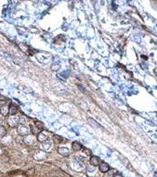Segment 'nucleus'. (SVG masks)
<instances>
[{
  "mask_svg": "<svg viewBox=\"0 0 157 177\" xmlns=\"http://www.w3.org/2000/svg\"><path fill=\"white\" fill-rule=\"evenodd\" d=\"M18 132L20 135H29V133L31 132L30 127L24 124H20L18 126Z\"/></svg>",
  "mask_w": 157,
  "mask_h": 177,
  "instance_id": "1",
  "label": "nucleus"
},
{
  "mask_svg": "<svg viewBox=\"0 0 157 177\" xmlns=\"http://www.w3.org/2000/svg\"><path fill=\"white\" fill-rule=\"evenodd\" d=\"M8 123L11 127H15V126L19 125V123H20V117H16V116H11L8 119Z\"/></svg>",
  "mask_w": 157,
  "mask_h": 177,
  "instance_id": "2",
  "label": "nucleus"
},
{
  "mask_svg": "<svg viewBox=\"0 0 157 177\" xmlns=\"http://www.w3.org/2000/svg\"><path fill=\"white\" fill-rule=\"evenodd\" d=\"M89 162H90V165H91V166L96 167V166H99L101 161H100V159L98 156H92L89 159Z\"/></svg>",
  "mask_w": 157,
  "mask_h": 177,
  "instance_id": "3",
  "label": "nucleus"
},
{
  "mask_svg": "<svg viewBox=\"0 0 157 177\" xmlns=\"http://www.w3.org/2000/svg\"><path fill=\"white\" fill-rule=\"evenodd\" d=\"M35 136L34 135H26V137L24 138V140H23V142L25 143L26 144H29V145H31V144H35Z\"/></svg>",
  "mask_w": 157,
  "mask_h": 177,
  "instance_id": "4",
  "label": "nucleus"
},
{
  "mask_svg": "<svg viewBox=\"0 0 157 177\" xmlns=\"http://www.w3.org/2000/svg\"><path fill=\"white\" fill-rule=\"evenodd\" d=\"M99 169H100V171H101V173H106L107 171H110V166H109L106 162H103V161H102V162H100V165H99Z\"/></svg>",
  "mask_w": 157,
  "mask_h": 177,
  "instance_id": "5",
  "label": "nucleus"
},
{
  "mask_svg": "<svg viewBox=\"0 0 157 177\" xmlns=\"http://www.w3.org/2000/svg\"><path fill=\"white\" fill-rule=\"evenodd\" d=\"M18 106H17L15 103H11L9 105V114L10 116H15L17 113H18Z\"/></svg>",
  "mask_w": 157,
  "mask_h": 177,
  "instance_id": "6",
  "label": "nucleus"
},
{
  "mask_svg": "<svg viewBox=\"0 0 157 177\" xmlns=\"http://www.w3.org/2000/svg\"><path fill=\"white\" fill-rule=\"evenodd\" d=\"M37 140L41 143H45L47 142V135L45 133V132H40V133L37 135Z\"/></svg>",
  "mask_w": 157,
  "mask_h": 177,
  "instance_id": "7",
  "label": "nucleus"
},
{
  "mask_svg": "<svg viewBox=\"0 0 157 177\" xmlns=\"http://www.w3.org/2000/svg\"><path fill=\"white\" fill-rule=\"evenodd\" d=\"M72 148L74 149V151H80L83 148V145L79 142H76L75 141V142H73V144H72Z\"/></svg>",
  "mask_w": 157,
  "mask_h": 177,
  "instance_id": "8",
  "label": "nucleus"
},
{
  "mask_svg": "<svg viewBox=\"0 0 157 177\" xmlns=\"http://www.w3.org/2000/svg\"><path fill=\"white\" fill-rule=\"evenodd\" d=\"M52 140H53L54 144H61V143L63 142V138L62 137H61L59 135H56V134H54L53 137H52Z\"/></svg>",
  "mask_w": 157,
  "mask_h": 177,
  "instance_id": "9",
  "label": "nucleus"
},
{
  "mask_svg": "<svg viewBox=\"0 0 157 177\" xmlns=\"http://www.w3.org/2000/svg\"><path fill=\"white\" fill-rule=\"evenodd\" d=\"M0 113L2 114L3 116H7L9 113V106L8 105H3L0 107Z\"/></svg>",
  "mask_w": 157,
  "mask_h": 177,
  "instance_id": "10",
  "label": "nucleus"
},
{
  "mask_svg": "<svg viewBox=\"0 0 157 177\" xmlns=\"http://www.w3.org/2000/svg\"><path fill=\"white\" fill-rule=\"evenodd\" d=\"M35 127L36 128L37 130L39 131V132H41V131L43 130V127H44V124H43V122H41V121H39V120H35Z\"/></svg>",
  "mask_w": 157,
  "mask_h": 177,
  "instance_id": "11",
  "label": "nucleus"
},
{
  "mask_svg": "<svg viewBox=\"0 0 157 177\" xmlns=\"http://www.w3.org/2000/svg\"><path fill=\"white\" fill-rule=\"evenodd\" d=\"M58 151H59V154L63 155V156H68V154H69V150L67 148H64V147H59Z\"/></svg>",
  "mask_w": 157,
  "mask_h": 177,
  "instance_id": "12",
  "label": "nucleus"
},
{
  "mask_svg": "<svg viewBox=\"0 0 157 177\" xmlns=\"http://www.w3.org/2000/svg\"><path fill=\"white\" fill-rule=\"evenodd\" d=\"M7 130L5 129L3 126H0V137H4L6 135Z\"/></svg>",
  "mask_w": 157,
  "mask_h": 177,
  "instance_id": "13",
  "label": "nucleus"
},
{
  "mask_svg": "<svg viewBox=\"0 0 157 177\" xmlns=\"http://www.w3.org/2000/svg\"><path fill=\"white\" fill-rule=\"evenodd\" d=\"M114 171H112V170H110L109 171H107L106 174H105V176L104 177H113L114 176Z\"/></svg>",
  "mask_w": 157,
  "mask_h": 177,
  "instance_id": "14",
  "label": "nucleus"
},
{
  "mask_svg": "<svg viewBox=\"0 0 157 177\" xmlns=\"http://www.w3.org/2000/svg\"><path fill=\"white\" fill-rule=\"evenodd\" d=\"M20 47L21 48V49H23V51H24V52H28V51H29V50H28L29 47H28V46L25 45V44H20Z\"/></svg>",
  "mask_w": 157,
  "mask_h": 177,
  "instance_id": "15",
  "label": "nucleus"
},
{
  "mask_svg": "<svg viewBox=\"0 0 157 177\" xmlns=\"http://www.w3.org/2000/svg\"><path fill=\"white\" fill-rule=\"evenodd\" d=\"M113 177H123V176H122V175H121V174H115Z\"/></svg>",
  "mask_w": 157,
  "mask_h": 177,
  "instance_id": "16",
  "label": "nucleus"
}]
</instances>
